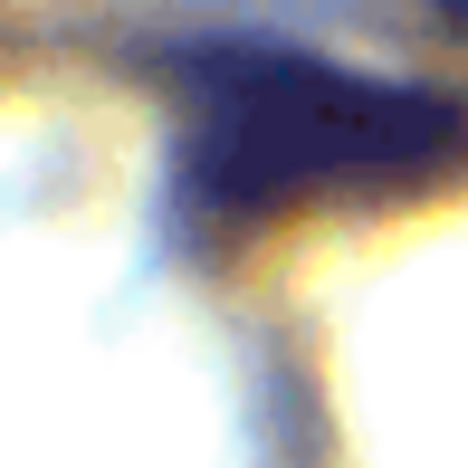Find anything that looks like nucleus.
Segmentation results:
<instances>
[{
	"label": "nucleus",
	"mask_w": 468,
	"mask_h": 468,
	"mask_svg": "<svg viewBox=\"0 0 468 468\" xmlns=\"http://www.w3.org/2000/svg\"><path fill=\"white\" fill-rule=\"evenodd\" d=\"M163 87H173V201L210 239H249L335 201H392L468 154L459 105L296 48H182Z\"/></svg>",
	"instance_id": "nucleus-1"
}]
</instances>
